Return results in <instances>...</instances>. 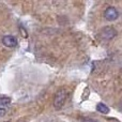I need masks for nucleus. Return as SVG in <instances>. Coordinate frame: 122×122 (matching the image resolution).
Wrapping results in <instances>:
<instances>
[{"mask_svg": "<svg viewBox=\"0 0 122 122\" xmlns=\"http://www.w3.org/2000/svg\"><path fill=\"white\" fill-rule=\"evenodd\" d=\"M97 110L101 114H108L109 112V108L107 107V105H105L104 103H99L97 105Z\"/></svg>", "mask_w": 122, "mask_h": 122, "instance_id": "nucleus-5", "label": "nucleus"}, {"mask_svg": "<svg viewBox=\"0 0 122 122\" xmlns=\"http://www.w3.org/2000/svg\"><path fill=\"white\" fill-rule=\"evenodd\" d=\"M104 16L108 21H114L119 17V12L115 6H108L104 12Z\"/></svg>", "mask_w": 122, "mask_h": 122, "instance_id": "nucleus-3", "label": "nucleus"}, {"mask_svg": "<svg viewBox=\"0 0 122 122\" xmlns=\"http://www.w3.org/2000/svg\"><path fill=\"white\" fill-rule=\"evenodd\" d=\"M2 43L6 47H15L17 45V40L13 36H5L2 39Z\"/></svg>", "mask_w": 122, "mask_h": 122, "instance_id": "nucleus-4", "label": "nucleus"}, {"mask_svg": "<svg viewBox=\"0 0 122 122\" xmlns=\"http://www.w3.org/2000/svg\"><path fill=\"white\" fill-rule=\"evenodd\" d=\"M5 109H4V108H1L0 107V118H1V117H3L4 115H5Z\"/></svg>", "mask_w": 122, "mask_h": 122, "instance_id": "nucleus-8", "label": "nucleus"}, {"mask_svg": "<svg viewBox=\"0 0 122 122\" xmlns=\"http://www.w3.org/2000/svg\"><path fill=\"white\" fill-rule=\"evenodd\" d=\"M117 36V30L114 27L110 26H106L101 30V36L104 40H112L115 36Z\"/></svg>", "mask_w": 122, "mask_h": 122, "instance_id": "nucleus-2", "label": "nucleus"}, {"mask_svg": "<svg viewBox=\"0 0 122 122\" xmlns=\"http://www.w3.org/2000/svg\"><path fill=\"white\" fill-rule=\"evenodd\" d=\"M82 122H99V121L94 120V119H89V118H85L84 120H82Z\"/></svg>", "mask_w": 122, "mask_h": 122, "instance_id": "nucleus-7", "label": "nucleus"}, {"mask_svg": "<svg viewBox=\"0 0 122 122\" xmlns=\"http://www.w3.org/2000/svg\"><path fill=\"white\" fill-rule=\"evenodd\" d=\"M10 103H11L10 97H0V105H9Z\"/></svg>", "mask_w": 122, "mask_h": 122, "instance_id": "nucleus-6", "label": "nucleus"}, {"mask_svg": "<svg viewBox=\"0 0 122 122\" xmlns=\"http://www.w3.org/2000/svg\"><path fill=\"white\" fill-rule=\"evenodd\" d=\"M67 97V91L64 90V89H61L57 92L55 97V101H54V105L57 109H60L65 103V100Z\"/></svg>", "mask_w": 122, "mask_h": 122, "instance_id": "nucleus-1", "label": "nucleus"}, {"mask_svg": "<svg viewBox=\"0 0 122 122\" xmlns=\"http://www.w3.org/2000/svg\"><path fill=\"white\" fill-rule=\"evenodd\" d=\"M6 122H8V121H6Z\"/></svg>", "mask_w": 122, "mask_h": 122, "instance_id": "nucleus-9", "label": "nucleus"}]
</instances>
